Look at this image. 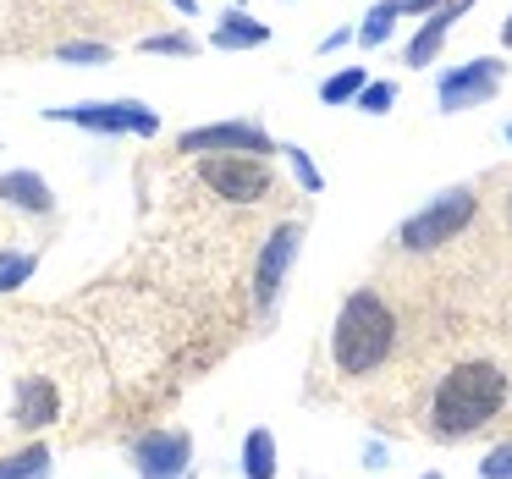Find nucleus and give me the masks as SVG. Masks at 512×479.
<instances>
[{
    "instance_id": "f257e3e1",
    "label": "nucleus",
    "mask_w": 512,
    "mask_h": 479,
    "mask_svg": "<svg viewBox=\"0 0 512 479\" xmlns=\"http://www.w3.org/2000/svg\"><path fill=\"white\" fill-rule=\"evenodd\" d=\"M507 369L485 364V358H468V364H452L441 375L430 397V419H435V435L446 441H463V435L485 430L501 408H507Z\"/></svg>"
},
{
    "instance_id": "f03ea898",
    "label": "nucleus",
    "mask_w": 512,
    "mask_h": 479,
    "mask_svg": "<svg viewBox=\"0 0 512 479\" xmlns=\"http://www.w3.org/2000/svg\"><path fill=\"white\" fill-rule=\"evenodd\" d=\"M391 347H397V320H391L386 298L369 287H358L353 298L342 303V314H336V331H331V358L342 375L364 380L375 375L380 364L391 358Z\"/></svg>"
},
{
    "instance_id": "7ed1b4c3",
    "label": "nucleus",
    "mask_w": 512,
    "mask_h": 479,
    "mask_svg": "<svg viewBox=\"0 0 512 479\" xmlns=\"http://www.w3.org/2000/svg\"><path fill=\"white\" fill-rule=\"evenodd\" d=\"M474 210H479L474 188H452V193H441L435 204H424L419 215H408V221H402V248H408V254H424V248L452 243V237L463 232L468 221H474Z\"/></svg>"
},
{
    "instance_id": "20e7f679",
    "label": "nucleus",
    "mask_w": 512,
    "mask_h": 479,
    "mask_svg": "<svg viewBox=\"0 0 512 479\" xmlns=\"http://www.w3.org/2000/svg\"><path fill=\"white\" fill-rule=\"evenodd\" d=\"M50 122H78V127H89V133H138V138H149L160 127V116L149 111V105H138V100H111V105H67V111H45Z\"/></svg>"
},
{
    "instance_id": "39448f33",
    "label": "nucleus",
    "mask_w": 512,
    "mask_h": 479,
    "mask_svg": "<svg viewBox=\"0 0 512 479\" xmlns=\"http://www.w3.org/2000/svg\"><path fill=\"white\" fill-rule=\"evenodd\" d=\"M199 171H204V182L232 204H259L270 193V171L259 155H215V160H204Z\"/></svg>"
},
{
    "instance_id": "423d86ee",
    "label": "nucleus",
    "mask_w": 512,
    "mask_h": 479,
    "mask_svg": "<svg viewBox=\"0 0 512 479\" xmlns=\"http://www.w3.org/2000/svg\"><path fill=\"white\" fill-rule=\"evenodd\" d=\"M270 133L254 122H215L182 133V155H270Z\"/></svg>"
},
{
    "instance_id": "0eeeda50",
    "label": "nucleus",
    "mask_w": 512,
    "mask_h": 479,
    "mask_svg": "<svg viewBox=\"0 0 512 479\" xmlns=\"http://www.w3.org/2000/svg\"><path fill=\"white\" fill-rule=\"evenodd\" d=\"M501 89V61L479 56L468 67H452L441 78V111H468V105H485Z\"/></svg>"
},
{
    "instance_id": "6e6552de",
    "label": "nucleus",
    "mask_w": 512,
    "mask_h": 479,
    "mask_svg": "<svg viewBox=\"0 0 512 479\" xmlns=\"http://www.w3.org/2000/svg\"><path fill=\"white\" fill-rule=\"evenodd\" d=\"M138 479H182V468L193 463V441L182 430H155L138 441Z\"/></svg>"
},
{
    "instance_id": "1a4fd4ad",
    "label": "nucleus",
    "mask_w": 512,
    "mask_h": 479,
    "mask_svg": "<svg viewBox=\"0 0 512 479\" xmlns=\"http://www.w3.org/2000/svg\"><path fill=\"white\" fill-rule=\"evenodd\" d=\"M292 254H298V226H276V232H270V243H265V254H259V270H254V298H259V309H270V303H276L281 276H287Z\"/></svg>"
},
{
    "instance_id": "9d476101",
    "label": "nucleus",
    "mask_w": 512,
    "mask_h": 479,
    "mask_svg": "<svg viewBox=\"0 0 512 479\" xmlns=\"http://www.w3.org/2000/svg\"><path fill=\"white\" fill-rule=\"evenodd\" d=\"M468 6H474V0H441L435 12H424L419 34H413V45H408V67H430L435 50H441V39H446V28H452Z\"/></svg>"
},
{
    "instance_id": "9b49d317",
    "label": "nucleus",
    "mask_w": 512,
    "mask_h": 479,
    "mask_svg": "<svg viewBox=\"0 0 512 479\" xmlns=\"http://www.w3.org/2000/svg\"><path fill=\"white\" fill-rule=\"evenodd\" d=\"M0 199L12 204V210H28V215H45L50 204V188H45V177H34V171H6L0 177Z\"/></svg>"
},
{
    "instance_id": "f8f14e48",
    "label": "nucleus",
    "mask_w": 512,
    "mask_h": 479,
    "mask_svg": "<svg viewBox=\"0 0 512 479\" xmlns=\"http://www.w3.org/2000/svg\"><path fill=\"white\" fill-rule=\"evenodd\" d=\"M243 474L248 479H276V435H270V430H248V441H243Z\"/></svg>"
},
{
    "instance_id": "ddd939ff",
    "label": "nucleus",
    "mask_w": 512,
    "mask_h": 479,
    "mask_svg": "<svg viewBox=\"0 0 512 479\" xmlns=\"http://www.w3.org/2000/svg\"><path fill=\"white\" fill-rule=\"evenodd\" d=\"M265 39H270V28L254 23V17H243V12H232L221 28H215V45L221 50H248V45H265Z\"/></svg>"
},
{
    "instance_id": "4468645a",
    "label": "nucleus",
    "mask_w": 512,
    "mask_h": 479,
    "mask_svg": "<svg viewBox=\"0 0 512 479\" xmlns=\"http://www.w3.org/2000/svg\"><path fill=\"white\" fill-rule=\"evenodd\" d=\"M56 419V391L45 386V380H34V386L23 391V402H17V424L23 430H39V424Z\"/></svg>"
},
{
    "instance_id": "2eb2a0df",
    "label": "nucleus",
    "mask_w": 512,
    "mask_h": 479,
    "mask_svg": "<svg viewBox=\"0 0 512 479\" xmlns=\"http://www.w3.org/2000/svg\"><path fill=\"white\" fill-rule=\"evenodd\" d=\"M50 474V452L45 446H28V452L0 457V479H45Z\"/></svg>"
},
{
    "instance_id": "dca6fc26",
    "label": "nucleus",
    "mask_w": 512,
    "mask_h": 479,
    "mask_svg": "<svg viewBox=\"0 0 512 479\" xmlns=\"http://www.w3.org/2000/svg\"><path fill=\"white\" fill-rule=\"evenodd\" d=\"M358 94H364V72H358V67H347V72H336V78L320 83V100L325 105H347V100H358Z\"/></svg>"
},
{
    "instance_id": "f3484780",
    "label": "nucleus",
    "mask_w": 512,
    "mask_h": 479,
    "mask_svg": "<svg viewBox=\"0 0 512 479\" xmlns=\"http://www.w3.org/2000/svg\"><path fill=\"white\" fill-rule=\"evenodd\" d=\"M397 12H402L397 0H380L375 12L364 17V28H358V39H364V45H386V39H391V23H397Z\"/></svg>"
},
{
    "instance_id": "a211bd4d",
    "label": "nucleus",
    "mask_w": 512,
    "mask_h": 479,
    "mask_svg": "<svg viewBox=\"0 0 512 479\" xmlns=\"http://www.w3.org/2000/svg\"><path fill=\"white\" fill-rule=\"evenodd\" d=\"M28 276H34V254H0V292L23 287Z\"/></svg>"
},
{
    "instance_id": "6ab92c4d",
    "label": "nucleus",
    "mask_w": 512,
    "mask_h": 479,
    "mask_svg": "<svg viewBox=\"0 0 512 479\" xmlns=\"http://www.w3.org/2000/svg\"><path fill=\"white\" fill-rule=\"evenodd\" d=\"M391 105H397V83H364V94H358V111L386 116Z\"/></svg>"
},
{
    "instance_id": "aec40b11",
    "label": "nucleus",
    "mask_w": 512,
    "mask_h": 479,
    "mask_svg": "<svg viewBox=\"0 0 512 479\" xmlns=\"http://www.w3.org/2000/svg\"><path fill=\"white\" fill-rule=\"evenodd\" d=\"M479 479H512V441L490 446L485 463H479Z\"/></svg>"
},
{
    "instance_id": "412c9836",
    "label": "nucleus",
    "mask_w": 512,
    "mask_h": 479,
    "mask_svg": "<svg viewBox=\"0 0 512 479\" xmlns=\"http://www.w3.org/2000/svg\"><path fill=\"white\" fill-rule=\"evenodd\" d=\"M281 155L292 160V177H298V188H303V193H320V171H314V160L303 155V149H281Z\"/></svg>"
},
{
    "instance_id": "4be33fe9",
    "label": "nucleus",
    "mask_w": 512,
    "mask_h": 479,
    "mask_svg": "<svg viewBox=\"0 0 512 479\" xmlns=\"http://www.w3.org/2000/svg\"><path fill=\"white\" fill-rule=\"evenodd\" d=\"M144 50H160V56H188L193 39L188 34H155V39H144Z\"/></svg>"
},
{
    "instance_id": "5701e85b",
    "label": "nucleus",
    "mask_w": 512,
    "mask_h": 479,
    "mask_svg": "<svg viewBox=\"0 0 512 479\" xmlns=\"http://www.w3.org/2000/svg\"><path fill=\"white\" fill-rule=\"evenodd\" d=\"M61 61H111V45H61Z\"/></svg>"
},
{
    "instance_id": "b1692460",
    "label": "nucleus",
    "mask_w": 512,
    "mask_h": 479,
    "mask_svg": "<svg viewBox=\"0 0 512 479\" xmlns=\"http://www.w3.org/2000/svg\"><path fill=\"white\" fill-rule=\"evenodd\" d=\"M402 12H435V0H397Z\"/></svg>"
},
{
    "instance_id": "393cba45",
    "label": "nucleus",
    "mask_w": 512,
    "mask_h": 479,
    "mask_svg": "<svg viewBox=\"0 0 512 479\" xmlns=\"http://www.w3.org/2000/svg\"><path fill=\"white\" fill-rule=\"evenodd\" d=\"M171 6H177V12H188V17L199 12V0H171Z\"/></svg>"
},
{
    "instance_id": "a878e982",
    "label": "nucleus",
    "mask_w": 512,
    "mask_h": 479,
    "mask_svg": "<svg viewBox=\"0 0 512 479\" xmlns=\"http://www.w3.org/2000/svg\"><path fill=\"white\" fill-rule=\"evenodd\" d=\"M501 45H512V17H507V23H501Z\"/></svg>"
},
{
    "instance_id": "bb28decb",
    "label": "nucleus",
    "mask_w": 512,
    "mask_h": 479,
    "mask_svg": "<svg viewBox=\"0 0 512 479\" xmlns=\"http://www.w3.org/2000/svg\"><path fill=\"white\" fill-rule=\"evenodd\" d=\"M507 221H512V193H507Z\"/></svg>"
},
{
    "instance_id": "cd10ccee",
    "label": "nucleus",
    "mask_w": 512,
    "mask_h": 479,
    "mask_svg": "<svg viewBox=\"0 0 512 479\" xmlns=\"http://www.w3.org/2000/svg\"><path fill=\"white\" fill-rule=\"evenodd\" d=\"M424 479H441V474H424Z\"/></svg>"
},
{
    "instance_id": "c85d7f7f",
    "label": "nucleus",
    "mask_w": 512,
    "mask_h": 479,
    "mask_svg": "<svg viewBox=\"0 0 512 479\" xmlns=\"http://www.w3.org/2000/svg\"><path fill=\"white\" fill-rule=\"evenodd\" d=\"M507 144H512V127H507Z\"/></svg>"
}]
</instances>
